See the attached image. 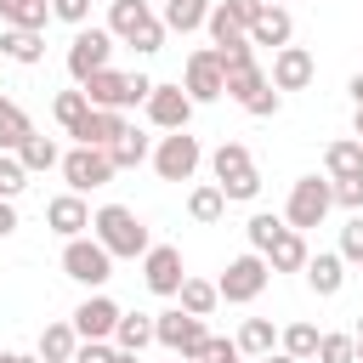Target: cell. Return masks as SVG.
Returning <instances> with one entry per match:
<instances>
[{"label": "cell", "instance_id": "e575fe53", "mask_svg": "<svg viewBox=\"0 0 363 363\" xmlns=\"http://www.w3.org/2000/svg\"><path fill=\"white\" fill-rule=\"evenodd\" d=\"M278 352H289L295 363H312V357H318V323H289V329H278Z\"/></svg>", "mask_w": 363, "mask_h": 363}, {"label": "cell", "instance_id": "f5cc1de1", "mask_svg": "<svg viewBox=\"0 0 363 363\" xmlns=\"http://www.w3.org/2000/svg\"><path fill=\"white\" fill-rule=\"evenodd\" d=\"M352 136H357V142H363V108H357V119H352Z\"/></svg>", "mask_w": 363, "mask_h": 363}, {"label": "cell", "instance_id": "1f68e13d", "mask_svg": "<svg viewBox=\"0 0 363 363\" xmlns=\"http://www.w3.org/2000/svg\"><path fill=\"white\" fill-rule=\"evenodd\" d=\"M23 136H34L28 113H23L11 96H0V153H17V147H23Z\"/></svg>", "mask_w": 363, "mask_h": 363}, {"label": "cell", "instance_id": "5bb4252c", "mask_svg": "<svg viewBox=\"0 0 363 363\" xmlns=\"http://www.w3.org/2000/svg\"><path fill=\"white\" fill-rule=\"evenodd\" d=\"M74 335L79 340H113V323H119V301H108L102 289H91L79 306H74Z\"/></svg>", "mask_w": 363, "mask_h": 363}, {"label": "cell", "instance_id": "9a60e30c", "mask_svg": "<svg viewBox=\"0 0 363 363\" xmlns=\"http://www.w3.org/2000/svg\"><path fill=\"white\" fill-rule=\"evenodd\" d=\"M182 278H187V272H182V250H176V244H153V250L142 255V284H147L153 295H176Z\"/></svg>", "mask_w": 363, "mask_h": 363}, {"label": "cell", "instance_id": "60d3db41", "mask_svg": "<svg viewBox=\"0 0 363 363\" xmlns=\"http://www.w3.org/2000/svg\"><path fill=\"white\" fill-rule=\"evenodd\" d=\"M329 193H335V204H340V210H352V216H363V176H346V182H329Z\"/></svg>", "mask_w": 363, "mask_h": 363}, {"label": "cell", "instance_id": "7402d4cb", "mask_svg": "<svg viewBox=\"0 0 363 363\" xmlns=\"http://www.w3.org/2000/svg\"><path fill=\"white\" fill-rule=\"evenodd\" d=\"M323 176H329V182L363 176V142H357V136H335V142L323 147Z\"/></svg>", "mask_w": 363, "mask_h": 363}, {"label": "cell", "instance_id": "d590c367", "mask_svg": "<svg viewBox=\"0 0 363 363\" xmlns=\"http://www.w3.org/2000/svg\"><path fill=\"white\" fill-rule=\"evenodd\" d=\"M244 233H250V250H255V255H267V250H272V238L284 233V216H272V210H255V216L244 221Z\"/></svg>", "mask_w": 363, "mask_h": 363}, {"label": "cell", "instance_id": "ab89813d", "mask_svg": "<svg viewBox=\"0 0 363 363\" xmlns=\"http://www.w3.org/2000/svg\"><path fill=\"white\" fill-rule=\"evenodd\" d=\"M28 187V170L17 164V153H0V199H17Z\"/></svg>", "mask_w": 363, "mask_h": 363}, {"label": "cell", "instance_id": "d6986e66", "mask_svg": "<svg viewBox=\"0 0 363 363\" xmlns=\"http://www.w3.org/2000/svg\"><path fill=\"white\" fill-rule=\"evenodd\" d=\"M301 272H306L312 295H323V301H329V295H340V284H346V261H340L335 250H318V255H306V267H301Z\"/></svg>", "mask_w": 363, "mask_h": 363}, {"label": "cell", "instance_id": "5b68a950", "mask_svg": "<svg viewBox=\"0 0 363 363\" xmlns=\"http://www.w3.org/2000/svg\"><path fill=\"white\" fill-rule=\"evenodd\" d=\"M85 102L91 108H108V113H125V108H136V102H147V91H153V79L147 74H119V68H102V74H91L85 85Z\"/></svg>", "mask_w": 363, "mask_h": 363}, {"label": "cell", "instance_id": "4dcf8cb0", "mask_svg": "<svg viewBox=\"0 0 363 363\" xmlns=\"http://www.w3.org/2000/svg\"><path fill=\"white\" fill-rule=\"evenodd\" d=\"M238 352H244V357H267V352H278V329H272V318H244V329H238Z\"/></svg>", "mask_w": 363, "mask_h": 363}, {"label": "cell", "instance_id": "9f6ffc18", "mask_svg": "<svg viewBox=\"0 0 363 363\" xmlns=\"http://www.w3.org/2000/svg\"><path fill=\"white\" fill-rule=\"evenodd\" d=\"M267 6H284V0H267Z\"/></svg>", "mask_w": 363, "mask_h": 363}, {"label": "cell", "instance_id": "83f0119b", "mask_svg": "<svg viewBox=\"0 0 363 363\" xmlns=\"http://www.w3.org/2000/svg\"><path fill=\"white\" fill-rule=\"evenodd\" d=\"M45 17H51V0H0V23H6V28H34V34H45Z\"/></svg>", "mask_w": 363, "mask_h": 363}, {"label": "cell", "instance_id": "484cf974", "mask_svg": "<svg viewBox=\"0 0 363 363\" xmlns=\"http://www.w3.org/2000/svg\"><path fill=\"white\" fill-rule=\"evenodd\" d=\"M113 346L142 357V352L153 346V318H147V312H119V323H113Z\"/></svg>", "mask_w": 363, "mask_h": 363}, {"label": "cell", "instance_id": "ee69618b", "mask_svg": "<svg viewBox=\"0 0 363 363\" xmlns=\"http://www.w3.org/2000/svg\"><path fill=\"white\" fill-rule=\"evenodd\" d=\"M199 363H244V352H238V340L210 335V346H204V357H199Z\"/></svg>", "mask_w": 363, "mask_h": 363}, {"label": "cell", "instance_id": "8d00e7d4", "mask_svg": "<svg viewBox=\"0 0 363 363\" xmlns=\"http://www.w3.org/2000/svg\"><path fill=\"white\" fill-rule=\"evenodd\" d=\"M312 363H357V346H352V335H340V329L318 335V357H312Z\"/></svg>", "mask_w": 363, "mask_h": 363}, {"label": "cell", "instance_id": "f1b7e54d", "mask_svg": "<svg viewBox=\"0 0 363 363\" xmlns=\"http://www.w3.org/2000/svg\"><path fill=\"white\" fill-rule=\"evenodd\" d=\"M17 164H23L28 176H40V170H57V164H62V153H57V142H51V136H40V130H34V136H23Z\"/></svg>", "mask_w": 363, "mask_h": 363}, {"label": "cell", "instance_id": "836d02e7", "mask_svg": "<svg viewBox=\"0 0 363 363\" xmlns=\"http://www.w3.org/2000/svg\"><path fill=\"white\" fill-rule=\"evenodd\" d=\"M187 216H193V221H204V227H210V221H221V216H227L221 187H216V182H199V187L187 193Z\"/></svg>", "mask_w": 363, "mask_h": 363}, {"label": "cell", "instance_id": "cb8c5ba5", "mask_svg": "<svg viewBox=\"0 0 363 363\" xmlns=\"http://www.w3.org/2000/svg\"><path fill=\"white\" fill-rule=\"evenodd\" d=\"M0 57L34 68V62L45 57V34H34V28H0Z\"/></svg>", "mask_w": 363, "mask_h": 363}, {"label": "cell", "instance_id": "30bf717a", "mask_svg": "<svg viewBox=\"0 0 363 363\" xmlns=\"http://www.w3.org/2000/svg\"><path fill=\"white\" fill-rule=\"evenodd\" d=\"M62 272H68L74 284H85V289H102V284L113 278V255H108L96 238H68V244H62Z\"/></svg>", "mask_w": 363, "mask_h": 363}, {"label": "cell", "instance_id": "680465c9", "mask_svg": "<svg viewBox=\"0 0 363 363\" xmlns=\"http://www.w3.org/2000/svg\"><path fill=\"white\" fill-rule=\"evenodd\" d=\"M108 6H113V0H108Z\"/></svg>", "mask_w": 363, "mask_h": 363}, {"label": "cell", "instance_id": "e0dca14e", "mask_svg": "<svg viewBox=\"0 0 363 363\" xmlns=\"http://www.w3.org/2000/svg\"><path fill=\"white\" fill-rule=\"evenodd\" d=\"M45 227L68 244V238H85V227H91V210H85V199L79 193H57L51 204H45Z\"/></svg>", "mask_w": 363, "mask_h": 363}, {"label": "cell", "instance_id": "9c48e42d", "mask_svg": "<svg viewBox=\"0 0 363 363\" xmlns=\"http://www.w3.org/2000/svg\"><path fill=\"white\" fill-rule=\"evenodd\" d=\"M62 182H68V193H91V187H108L119 170H113V159H108V147H68L62 153Z\"/></svg>", "mask_w": 363, "mask_h": 363}, {"label": "cell", "instance_id": "c3c4849f", "mask_svg": "<svg viewBox=\"0 0 363 363\" xmlns=\"http://www.w3.org/2000/svg\"><path fill=\"white\" fill-rule=\"evenodd\" d=\"M346 91H352V102H357V108H363V68H357V74H352V85H346Z\"/></svg>", "mask_w": 363, "mask_h": 363}, {"label": "cell", "instance_id": "f907efd6", "mask_svg": "<svg viewBox=\"0 0 363 363\" xmlns=\"http://www.w3.org/2000/svg\"><path fill=\"white\" fill-rule=\"evenodd\" d=\"M352 346H357V363H363V318H357V329H352Z\"/></svg>", "mask_w": 363, "mask_h": 363}, {"label": "cell", "instance_id": "74e56055", "mask_svg": "<svg viewBox=\"0 0 363 363\" xmlns=\"http://www.w3.org/2000/svg\"><path fill=\"white\" fill-rule=\"evenodd\" d=\"M51 113H57V125H62V130H74V125H79V119L91 113V102H85V91H57Z\"/></svg>", "mask_w": 363, "mask_h": 363}, {"label": "cell", "instance_id": "f6af8a7d", "mask_svg": "<svg viewBox=\"0 0 363 363\" xmlns=\"http://www.w3.org/2000/svg\"><path fill=\"white\" fill-rule=\"evenodd\" d=\"M51 17H62V23L85 28V17H91V0H51Z\"/></svg>", "mask_w": 363, "mask_h": 363}, {"label": "cell", "instance_id": "6f0895ef", "mask_svg": "<svg viewBox=\"0 0 363 363\" xmlns=\"http://www.w3.org/2000/svg\"><path fill=\"white\" fill-rule=\"evenodd\" d=\"M170 363H182V357H170Z\"/></svg>", "mask_w": 363, "mask_h": 363}, {"label": "cell", "instance_id": "3957f363", "mask_svg": "<svg viewBox=\"0 0 363 363\" xmlns=\"http://www.w3.org/2000/svg\"><path fill=\"white\" fill-rule=\"evenodd\" d=\"M108 34L125 40V45H136L142 57H153L164 45V23H159V11L147 0H113L108 6Z\"/></svg>", "mask_w": 363, "mask_h": 363}, {"label": "cell", "instance_id": "8fae6325", "mask_svg": "<svg viewBox=\"0 0 363 363\" xmlns=\"http://www.w3.org/2000/svg\"><path fill=\"white\" fill-rule=\"evenodd\" d=\"M113 34L108 28H74V40H68V74H74V85H85L91 74H102L108 68V57H113Z\"/></svg>", "mask_w": 363, "mask_h": 363}, {"label": "cell", "instance_id": "7c38bea8", "mask_svg": "<svg viewBox=\"0 0 363 363\" xmlns=\"http://www.w3.org/2000/svg\"><path fill=\"white\" fill-rule=\"evenodd\" d=\"M182 91L193 96V108H199V102H216V96H221V57H216L210 45L187 51V68H182Z\"/></svg>", "mask_w": 363, "mask_h": 363}, {"label": "cell", "instance_id": "bcb514c9", "mask_svg": "<svg viewBox=\"0 0 363 363\" xmlns=\"http://www.w3.org/2000/svg\"><path fill=\"white\" fill-rule=\"evenodd\" d=\"M74 363H113V346H108V340H79Z\"/></svg>", "mask_w": 363, "mask_h": 363}, {"label": "cell", "instance_id": "ffe728a7", "mask_svg": "<svg viewBox=\"0 0 363 363\" xmlns=\"http://www.w3.org/2000/svg\"><path fill=\"white\" fill-rule=\"evenodd\" d=\"M289 34H295L289 6H267V11L250 23V45H272V51H284V45H289Z\"/></svg>", "mask_w": 363, "mask_h": 363}, {"label": "cell", "instance_id": "4316f807", "mask_svg": "<svg viewBox=\"0 0 363 363\" xmlns=\"http://www.w3.org/2000/svg\"><path fill=\"white\" fill-rule=\"evenodd\" d=\"M204 17H210V0H164V11H159L164 34H193V28H204Z\"/></svg>", "mask_w": 363, "mask_h": 363}, {"label": "cell", "instance_id": "ac0fdd59", "mask_svg": "<svg viewBox=\"0 0 363 363\" xmlns=\"http://www.w3.org/2000/svg\"><path fill=\"white\" fill-rule=\"evenodd\" d=\"M68 136H74V147H113V142L125 136V113L91 108V113H85V119H79V125H74Z\"/></svg>", "mask_w": 363, "mask_h": 363}, {"label": "cell", "instance_id": "44dd1931", "mask_svg": "<svg viewBox=\"0 0 363 363\" xmlns=\"http://www.w3.org/2000/svg\"><path fill=\"white\" fill-rule=\"evenodd\" d=\"M255 91H267V74H261V62H255V57H250V62H227V68H221V96H233V102L244 108Z\"/></svg>", "mask_w": 363, "mask_h": 363}, {"label": "cell", "instance_id": "2e32d148", "mask_svg": "<svg viewBox=\"0 0 363 363\" xmlns=\"http://www.w3.org/2000/svg\"><path fill=\"white\" fill-rule=\"evenodd\" d=\"M312 74H318V62H312L306 45H284V51H272V91H306Z\"/></svg>", "mask_w": 363, "mask_h": 363}, {"label": "cell", "instance_id": "277c9868", "mask_svg": "<svg viewBox=\"0 0 363 363\" xmlns=\"http://www.w3.org/2000/svg\"><path fill=\"white\" fill-rule=\"evenodd\" d=\"M153 340H159L170 357L199 363V357H204V346H210V323H204V318H193V312H182V306H170V312H153Z\"/></svg>", "mask_w": 363, "mask_h": 363}, {"label": "cell", "instance_id": "816d5d0a", "mask_svg": "<svg viewBox=\"0 0 363 363\" xmlns=\"http://www.w3.org/2000/svg\"><path fill=\"white\" fill-rule=\"evenodd\" d=\"M113 363H142V357H136V352H119V346H113Z\"/></svg>", "mask_w": 363, "mask_h": 363}, {"label": "cell", "instance_id": "7dc6e473", "mask_svg": "<svg viewBox=\"0 0 363 363\" xmlns=\"http://www.w3.org/2000/svg\"><path fill=\"white\" fill-rule=\"evenodd\" d=\"M11 233H17V204L0 199V238H11Z\"/></svg>", "mask_w": 363, "mask_h": 363}, {"label": "cell", "instance_id": "4fadbf2b", "mask_svg": "<svg viewBox=\"0 0 363 363\" xmlns=\"http://www.w3.org/2000/svg\"><path fill=\"white\" fill-rule=\"evenodd\" d=\"M142 108H147V119L159 130H187V119H193V96L182 85H164V79H153V91H147Z\"/></svg>", "mask_w": 363, "mask_h": 363}, {"label": "cell", "instance_id": "603a6c76", "mask_svg": "<svg viewBox=\"0 0 363 363\" xmlns=\"http://www.w3.org/2000/svg\"><path fill=\"white\" fill-rule=\"evenodd\" d=\"M306 255H312V250H306V233H295V227H284V233L272 238V250H267L261 261H267L272 272H301V267H306Z\"/></svg>", "mask_w": 363, "mask_h": 363}, {"label": "cell", "instance_id": "7a4b0ae2", "mask_svg": "<svg viewBox=\"0 0 363 363\" xmlns=\"http://www.w3.org/2000/svg\"><path fill=\"white\" fill-rule=\"evenodd\" d=\"M210 170H216V187H221L227 204H250L261 193V170H255V159H250L244 142H221L210 153Z\"/></svg>", "mask_w": 363, "mask_h": 363}, {"label": "cell", "instance_id": "8992f818", "mask_svg": "<svg viewBox=\"0 0 363 363\" xmlns=\"http://www.w3.org/2000/svg\"><path fill=\"white\" fill-rule=\"evenodd\" d=\"M335 210V193H329V176H301L289 182V199H284V227L306 233V227H323V216Z\"/></svg>", "mask_w": 363, "mask_h": 363}, {"label": "cell", "instance_id": "52a82bcc", "mask_svg": "<svg viewBox=\"0 0 363 363\" xmlns=\"http://www.w3.org/2000/svg\"><path fill=\"white\" fill-rule=\"evenodd\" d=\"M147 159H153L159 182H193V170L204 164V147H199V136H187V130H164Z\"/></svg>", "mask_w": 363, "mask_h": 363}, {"label": "cell", "instance_id": "6da1fadb", "mask_svg": "<svg viewBox=\"0 0 363 363\" xmlns=\"http://www.w3.org/2000/svg\"><path fill=\"white\" fill-rule=\"evenodd\" d=\"M91 238H96L113 261H136V255H147V250H153L147 221H142L136 210H125V204H102V210L91 216Z\"/></svg>", "mask_w": 363, "mask_h": 363}, {"label": "cell", "instance_id": "ba28073f", "mask_svg": "<svg viewBox=\"0 0 363 363\" xmlns=\"http://www.w3.org/2000/svg\"><path fill=\"white\" fill-rule=\"evenodd\" d=\"M267 278H272V267H267L255 250H244V255H233V261H227V272L216 278V295H221V301H233V306H250V301L267 289Z\"/></svg>", "mask_w": 363, "mask_h": 363}, {"label": "cell", "instance_id": "d6a6232c", "mask_svg": "<svg viewBox=\"0 0 363 363\" xmlns=\"http://www.w3.org/2000/svg\"><path fill=\"white\" fill-rule=\"evenodd\" d=\"M147 153H153V142H147V136H142L136 125H125V136H119V142L108 147V159H113V170H136V164H142Z\"/></svg>", "mask_w": 363, "mask_h": 363}, {"label": "cell", "instance_id": "681fc988", "mask_svg": "<svg viewBox=\"0 0 363 363\" xmlns=\"http://www.w3.org/2000/svg\"><path fill=\"white\" fill-rule=\"evenodd\" d=\"M255 363H295L289 352H267V357H255Z\"/></svg>", "mask_w": 363, "mask_h": 363}, {"label": "cell", "instance_id": "11a10c76", "mask_svg": "<svg viewBox=\"0 0 363 363\" xmlns=\"http://www.w3.org/2000/svg\"><path fill=\"white\" fill-rule=\"evenodd\" d=\"M0 363H17V352H0Z\"/></svg>", "mask_w": 363, "mask_h": 363}, {"label": "cell", "instance_id": "7bdbcfd3", "mask_svg": "<svg viewBox=\"0 0 363 363\" xmlns=\"http://www.w3.org/2000/svg\"><path fill=\"white\" fill-rule=\"evenodd\" d=\"M221 11H227V17H233V23L244 28V34H250V23H255V17L267 11V0H221Z\"/></svg>", "mask_w": 363, "mask_h": 363}, {"label": "cell", "instance_id": "d4e9b609", "mask_svg": "<svg viewBox=\"0 0 363 363\" xmlns=\"http://www.w3.org/2000/svg\"><path fill=\"white\" fill-rule=\"evenodd\" d=\"M74 352H79L74 323H45V329H40V346H34L40 363H74Z\"/></svg>", "mask_w": 363, "mask_h": 363}, {"label": "cell", "instance_id": "b9f144b4", "mask_svg": "<svg viewBox=\"0 0 363 363\" xmlns=\"http://www.w3.org/2000/svg\"><path fill=\"white\" fill-rule=\"evenodd\" d=\"M284 108V91H272V79H267V91H255L250 102H244V113H255V119H272Z\"/></svg>", "mask_w": 363, "mask_h": 363}, {"label": "cell", "instance_id": "db71d44e", "mask_svg": "<svg viewBox=\"0 0 363 363\" xmlns=\"http://www.w3.org/2000/svg\"><path fill=\"white\" fill-rule=\"evenodd\" d=\"M17 363H40V357H34V352H17Z\"/></svg>", "mask_w": 363, "mask_h": 363}, {"label": "cell", "instance_id": "f546056e", "mask_svg": "<svg viewBox=\"0 0 363 363\" xmlns=\"http://www.w3.org/2000/svg\"><path fill=\"white\" fill-rule=\"evenodd\" d=\"M176 306H182V312H193V318H210V312L221 306V295H216V284H210V278H182Z\"/></svg>", "mask_w": 363, "mask_h": 363}, {"label": "cell", "instance_id": "f35d334b", "mask_svg": "<svg viewBox=\"0 0 363 363\" xmlns=\"http://www.w3.org/2000/svg\"><path fill=\"white\" fill-rule=\"evenodd\" d=\"M346 267H363V216H352L346 227H340V250H335Z\"/></svg>", "mask_w": 363, "mask_h": 363}]
</instances>
